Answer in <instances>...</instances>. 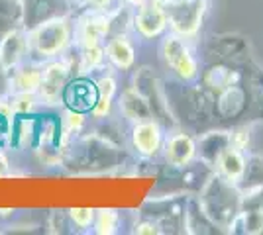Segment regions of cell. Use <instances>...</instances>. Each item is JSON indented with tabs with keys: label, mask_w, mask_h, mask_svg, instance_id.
I'll return each instance as SVG.
<instances>
[{
	"label": "cell",
	"mask_w": 263,
	"mask_h": 235,
	"mask_svg": "<svg viewBox=\"0 0 263 235\" xmlns=\"http://www.w3.org/2000/svg\"><path fill=\"white\" fill-rule=\"evenodd\" d=\"M198 204L216 227L228 229L241 212V190L238 184L214 173L200 188Z\"/></svg>",
	"instance_id": "6da1fadb"
},
{
	"label": "cell",
	"mask_w": 263,
	"mask_h": 235,
	"mask_svg": "<svg viewBox=\"0 0 263 235\" xmlns=\"http://www.w3.org/2000/svg\"><path fill=\"white\" fill-rule=\"evenodd\" d=\"M30 51L42 57H55L63 53L71 41V24L65 16H55L37 24L28 34Z\"/></svg>",
	"instance_id": "7a4b0ae2"
},
{
	"label": "cell",
	"mask_w": 263,
	"mask_h": 235,
	"mask_svg": "<svg viewBox=\"0 0 263 235\" xmlns=\"http://www.w3.org/2000/svg\"><path fill=\"white\" fill-rule=\"evenodd\" d=\"M163 4L167 22L173 32L183 37H191L200 28L206 10V0H159Z\"/></svg>",
	"instance_id": "3957f363"
},
{
	"label": "cell",
	"mask_w": 263,
	"mask_h": 235,
	"mask_svg": "<svg viewBox=\"0 0 263 235\" xmlns=\"http://www.w3.org/2000/svg\"><path fill=\"white\" fill-rule=\"evenodd\" d=\"M161 59L181 80L197 78L198 63L195 55H193V51L189 49L183 35L171 34L165 37L163 45H161Z\"/></svg>",
	"instance_id": "277c9868"
},
{
	"label": "cell",
	"mask_w": 263,
	"mask_h": 235,
	"mask_svg": "<svg viewBox=\"0 0 263 235\" xmlns=\"http://www.w3.org/2000/svg\"><path fill=\"white\" fill-rule=\"evenodd\" d=\"M69 75H71V67L67 61H53L44 67L42 73V84L37 90V96L42 104L47 106H55L63 100V92L69 82Z\"/></svg>",
	"instance_id": "5b68a950"
},
{
	"label": "cell",
	"mask_w": 263,
	"mask_h": 235,
	"mask_svg": "<svg viewBox=\"0 0 263 235\" xmlns=\"http://www.w3.org/2000/svg\"><path fill=\"white\" fill-rule=\"evenodd\" d=\"M167 26H169L167 14H165L163 4L159 0H147V2L138 6V12L134 16V28L142 37H145V39L159 37Z\"/></svg>",
	"instance_id": "8992f818"
},
{
	"label": "cell",
	"mask_w": 263,
	"mask_h": 235,
	"mask_svg": "<svg viewBox=\"0 0 263 235\" xmlns=\"http://www.w3.org/2000/svg\"><path fill=\"white\" fill-rule=\"evenodd\" d=\"M163 143V130L157 120L134 123L132 127V145L142 157H154L159 153Z\"/></svg>",
	"instance_id": "52a82bcc"
},
{
	"label": "cell",
	"mask_w": 263,
	"mask_h": 235,
	"mask_svg": "<svg viewBox=\"0 0 263 235\" xmlns=\"http://www.w3.org/2000/svg\"><path fill=\"white\" fill-rule=\"evenodd\" d=\"M79 41L83 45V49L102 45V39L110 34L112 30V18L108 14H102L100 10L88 12L87 16L81 18L79 22Z\"/></svg>",
	"instance_id": "ba28073f"
},
{
	"label": "cell",
	"mask_w": 263,
	"mask_h": 235,
	"mask_svg": "<svg viewBox=\"0 0 263 235\" xmlns=\"http://www.w3.org/2000/svg\"><path fill=\"white\" fill-rule=\"evenodd\" d=\"M30 53V41L24 30L12 28L0 41V61L6 71L16 69L24 61V57Z\"/></svg>",
	"instance_id": "9c48e42d"
},
{
	"label": "cell",
	"mask_w": 263,
	"mask_h": 235,
	"mask_svg": "<svg viewBox=\"0 0 263 235\" xmlns=\"http://www.w3.org/2000/svg\"><path fill=\"white\" fill-rule=\"evenodd\" d=\"M246 168H248V151H241L232 145L226 147L214 163V173H218L220 177L238 186L246 177Z\"/></svg>",
	"instance_id": "30bf717a"
},
{
	"label": "cell",
	"mask_w": 263,
	"mask_h": 235,
	"mask_svg": "<svg viewBox=\"0 0 263 235\" xmlns=\"http://www.w3.org/2000/svg\"><path fill=\"white\" fill-rule=\"evenodd\" d=\"M136 89L140 90L143 96L147 98L154 114L165 112L169 118H171L169 98H167V94H165L163 84L157 80V77H155L149 69H142V71H140V75L136 77Z\"/></svg>",
	"instance_id": "8fae6325"
},
{
	"label": "cell",
	"mask_w": 263,
	"mask_h": 235,
	"mask_svg": "<svg viewBox=\"0 0 263 235\" xmlns=\"http://www.w3.org/2000/svg\"><path fill=\"white\" fill-rule=\"evenodd\" d=\"M97 100H99L97 82L92 84L87 78H77V80H73L71 84H67L65 92H63V102H65L69 108L77 110V112L92 110Z\"/></svg>",
	"instance_id": "7c38bea8"
},
{
	"label": "cell",
	"mask_w": 263,
	"mask_h": 235,
	"mask_svg": "<svg viewBox=\"0 0 263 235\" xmlns=\"http://www.w3.org/2000/svg\"><path fill=\"white\" fill-rule=\"evenodd\" d=\"M118 106H120L122 116L132 123L145 122V120L154 118V110H152L147 98L136 87H128L122 92L118 98Z\"/></svg>",
	"instance_id": "4fadbf2b"
},
{
	"label": "cell",
	"mask_w": 263,
	"mask_h": 235,
	"mask_svg": "<svg viewBox=\"0 0 263 235\" xmlns=\"http://www.w3.org/2000/svg\"><path fill=\"white\" fill-rule=\"evenodd\" d=\"M195 155H197V143L191 135L175 134L165 143V159L171 167H189Z\"/></svg>",
	"instance_id": "5bb4252c"
},
{
	"label": "cell",
	"mask_w": 263,
	"mask_h": 235,
	"mask_svg": "<svg viewBox=\"0 0 263 235\" xmlns=\"http://www.w3.org/2000/svg\"><path fill=\"white\" fill-rule=\"evenodd\" d=\"M104 51H106V57L110 59V63L114 67L122 69V71H128L136 63V49H134V44L128 39L126 34L112 35L106 47H104Z\"/></svg>",
	"instance_id": "9a60e30c"
},
{
	"label": "cell",
	"mask_w": 263,
	"mask_h": 235,
	"mask_svg": "<svg viewBox=\"0 0 263 235\" xmlns=\"http://www.w3.org/2000/svg\"><path fill=\"white\" fill-rule=\"evenodd\" d=\"M238 80H240L238 71L226 67V65H212L202 75V87L212 94H220L222 90H226L232 84H238Z\"/></svg>",
	"instance_id": "2e32d148"
},
{
	"label": "cell",
	"mask_w": 263,
	"mask_h": 235,
	"mask_svg": "<svg viewBox=\"0 0 263 235\" xmlns=\"http://www.w3.org/2000/svg\"><path fill=\"white\" fill-rule=\"evenodd\" d=\"M230 147V132L228 130H218V132H209L200 137V161L209 163L210 167H214L216 159L220 157V153Z\"/></svg>",
	"instance_id": "e0dca14e"
},
{
	"label": "cell",
	"mask_w": 263,
	"mask_h": 235,
	"mask_svg": "<svg viewBox=\"0 0 263 235\" xmlns=\"http://www.w3.org/2000/svg\"><path fill=\"white\" fill-rule=\"evenodd\" d=\"M246 108V92L238 84H232L226 90H222L216 100V112L220 118H236Z\"/></svg>",
	"instance_id": "ac0fdd59"
},
{
	"label": "cell",
	"mask_w": 263,
	"mask_h": 235,
	"mask_svg": "<svg viewBox=\"0 0 263 235\" xmlns=\"http://www.w3.org/2000/svg\"><path fill=\"white\" fill-rule=\"evenodd\" d=\"M42 73H44V69L35 67V65H26V67L14 71V77L10 80V90L37 94L40 84H42Z\"/></svg>",
	"instance_id": "d6986e66"
},
{
	"label": "cell",
	"mask_w": 263,
	"mask_h": 235,
	"mask_svg": "<svg viewBox=\"0 0 263 235\" xmlns=\"http://www.w3.org/2000/svg\"><path fill=\"white\" fill-rule=\"evenodd\" d=\"M95 233L99 235H112L118 231L120 225V213L116 210H97L95 213Z\"/></svg>",
	"instance_id": "ffe728a7"
},
{
	"label": "cell",
	"mask_w": 263,
	"mask_h": 235,
	"mask_svg": "<svg viewBox=\"0 0 263 235\" xmlns=\"http://www.w3.org/2000/svg\"><path fill=\"white\" fill-rule=\"evenodd\" d=\"M83 125H85V116H83V112H77L73 108H67L65 112H63V116H61V132H63L61 141L65 143L67 139H69V135H77L83 130Z\"/></svg>",
	"instance_id": "44dd1931"
},
{
	"label": "cell",
	"mask_w": 263,
	"mask_h": 235,
	"mask_svg": "<svg viewBox=\"0 0 263 235\" xmlns=\"http://www.w3.org/2000/svg\"><path fill=\"white\" fill-rule=\"evenodd\" d=\"M104 57H106V51H104L102 45H95V47L83 49V53H81V63H79V71H81V73H88V71L99 69L100 65H102V61H104Z\"/></svg>",
	"instance_id": "7402d4cb"
},
{
	"label": "cell",
	"mask_w": 263,
	"mask_h": 235,
	"mask_svg": "<svg viewBox=\"0 0 263 235\" xmlns=\"http://www.w3.org/2000/svg\"><path fill=\"white\" fill-rule=\"evenodd\" d=\"M12 100V108L16 114H30L33 112L35 104L40 100V96L35 92H14Z\"/></svg>",
	"instance_id": "603a6c76"
},
{
	"label": "cell",
	"mask_w": 263,
	"mask_h": 235,
	"mask_svg": "<svg viewBox=\"0 0 263 235\" xmlns=\"http://www.w3.org/2000/svg\"><path fill=\"white\" fill-rule=\"evenodd\" d=\"M0 18L8 22H22L24 4L22 0H0Z\"/></svg>",
	"instance_id": "cb8c5ba5"
},
{
	"label": "cell",
	"mask_w": 263,
	"mask_h": 235,
	"mask_svg": "<svg viewBox=\"0 0 263 235\" xmlns=\"http://www.w3.org/2000/svg\"><path fill=\"white\" fill-rule=\"evenodd\" d=\"M95 213H97V210H92V208H71L67 212V216L77 227L87 229V227L95 224Z\"/></svg>",
	"instance_id": "d4e9b609"
},
{
	"label": "cell",
	"mask_w": 263,
	"mask_h": 235,
	"mask_svg": "<svg viewBox=\"0 0 263 235\" xmlns=\"http://www.w3.org/2000/svg\"><path fill=\"white\" fill-rule=\"evenodd\" d=\"M252 141V134H250V127L248 125H238L236 130H230V145L241 151H248Z\"/></svg>",
	"instance_id": "484cf974"
},
{
	"label": "cell",
	"mask_w": 263,
	"mask_h": 235,
	"mask_svg": "<svg viewBox=\"0 0 263 235\" xmlns=\"http://www.w3.org/2000/svg\"><path fill=\"white\" fill-rule=\"evenodd\" d=\"M97 90H99V96L114 98V94H116V78L114 77L99 78V80H97Z\"/></svg>",
	"instance_id": "4316f807"
},
{
	"label": "cell",
	"mask_w": 263,
	"mask_h": 235,
	"mask_svg": "<svg viewBox=\"0 0 263 235\" xmlns=\"http://www.w3.org/2000/svg\"><path fill=\"white\" fill-rule=\"evenodd\" d=\"M110 110H112V98H104V96H99V100L95 104V108L90 110L95 118H108Z\"/></svg>",
	"instance_id": "83f0119b"
},
{
	"label": "cell",
	"mask_w": 263,
	"mask_h": 235,
	"mask_svg": "<svg viewBox=\"0 0 263 235\" xmlns=\"http://www.w3.org/2000/svg\"><path fill=\"white\" fill-rule=\"evenodd\" d=\"M136 233L140 235H155V233H161V229H159V224H155V222H140V224L136 225V229H134Z\"/></svg>",
	"instance_id": "f1b7e54d"
},
{
	"label": "cell",
	"mask_w": 263,
	"mask_h": 235,
	"mask_svg": "<svg viewBox=\"0 0 263 235\" xmlns=\"http://www.w3.org/2000/svg\"><path fill=\"white\" fill-rule=\"evenodd\" d=\"M6 87H10V80H8V71L4 69L2 61H0V92L6 90Z\"/></svg>",
	"instance_id": "f546056e"
},
{
	"label": "cell",
	"mask_w": 263,
	"mask_h": 235,
	"mask_svg": "<svg viewBox=\"0 0 263 235\" xmlns=\"http://www.w3.org/2000/svg\"><path fill=\"white\" fill-rule=\"evenodd\" d=\"M88 6H92L95 10H104L112 4V0H85Z\"/></svg>",
	"instance_id": "4dcf8cb0"
},
{
	"label": "cell",
	"mask_w": 263,
	"mask_h": 235,
	"mask_svg": "<svg viewBox=\"0 0 263 235\" xmlns=\"http://www.w3.org/2000/svg\"><path fill=\"white\" fill-rule=\"evenodd\" d=\"M4 170H6V161H2V159H0V177L4 175Z\"/></svg>",
	"instance_id": "1f68e13d"
}]
</instances>
